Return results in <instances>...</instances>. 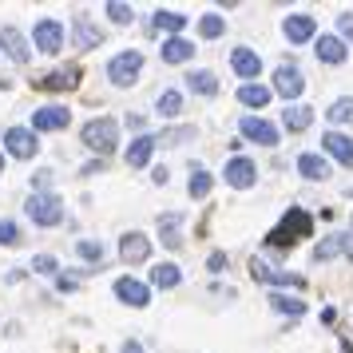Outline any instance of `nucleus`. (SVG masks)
<instances>
[{"mask_svg":"<svg viewBox=\"0 0 353 353\" xmlns=\"http://www.w3.org/2000/svg\"><path fill=\"white\" fill-rule=\"evenodd\" d=\"M310 230H314V219H310L302 207H290L286 219L274 226L266 242H270V246H294L298 239H310Z\"/></svg>","mask_w":353,"mask_h":353,"instance_id":"nucleus-1","label":"nucleus"},{"mask_svg":"<svg viewBox=\"0 0 353 353\" xmlns=\"http://www.w3.org/2000/svg\"><path fill=\"white\" fill-rule=\"evenodd\" d=\"M83 147H92V151H99V155H108L115 143H119V123H115L112 115H99V119H92L88 128H83Z\"/></svg>","mask_w":353,"mask_h":353,"instance_id":"nucleus-2","label":"nucleus"},{"mask_svg":"<svg viewBox=\"0 0 353 353\" xmlns=\"http://www.w3.org/2000/svg\"><path fill=\"white\" fill-rule=\"evenodd\" d=\"M24 210H28V219H32L36 226H60L64 223V203H60L52 191H44V194L32 191V199H28Z\"/></svg>","mask_w":353,"mask_h":353,"instance_id":"nucleus-3","label":"nucleus"},{"mask_svg":"<svg viewBox=\"0 0 353 353\" xmlns=\"http://www.w3.org/2000/svg\"><path fill=\"white\" fill-rule=\"evenodd\" d=\"M139 68H143V56L139 52H119V56H112V64H108V80L115 88H131V83L139 80Z\"/></svg>","mask_w":353,"mask_h":353,"instance_id":"nucleus-4","label":"nucleus"},{"mask_svg":"<svg viewBox=\"0 0 353 353\" xmlns=\"http://www.w3.org/2000/svg\"><path fill=\"white\" fill-rule=\"evenodd\" d=\"M32 40H36V48H40V52H48V56H56V52L64 48V24H60L56 17L36 20Z\"/></svg>","mask_w":353,"mask_h":353,"instance_id":"nucleus-5","label":"nucleus"},{"mask_svg":"<svg viewBox=\"0 0 353 353\" xmlns=\"http://www.w3.org/2000/svg\"><path fill=\"white\" fill-rule=\"evenodd\" d=\"M4 151L17 155V159H32L36 151H40V139H36L32 128H8L4 131Z\"/></svg>","mask_w":353,"mask_h":353,"instance_id":"nucleus-6","label":"nucleus"},{"mask_svg":"<svg viewBox=\"0 0 353 353\" xmlns=\"http://www.w3.org/2000/svg\"><path fill=\"white\" fill-rule=\"evenodd\" d=\"M119 258L128 262V266H139L151 258V239H147L143 230H128L123 239H119Z\"/></svg>","mask_w":353,"mask_h":353,"instance_id":"nucleus-7","label":"nucleus"},{"mask_svg":"<svg viewBox=\"0 0 353 353\" xmlns=\"http://www.w3.org/2000/svg\"><path fill=\"white\" fill-rule=\"evenodd\" d=\"M302 88H305V80H302V72H298L294 64H282L278 72H274V92H278L282 99H298Z\"/></svg>","mask_w":353,"mask_h":353,"instance_id":"nucleus-8","label":"nucleus"},{"mask_svg":"<svg viewBox=\"0 0 353 353\" xmlns=\"http://www.w3.org/2000/svg\"><path fill=\"white\" fill-rule=\"evenodd\" d=\"M239 131L246 135V139L262 143V147H274V143H278V128H274V123H266V119H254V115H242V119H239Z\"/></svg>","mask_w":353,"mask_h":353,"instance_id":"nucleus-9","label":"nucleus"},{"mask_svg":"<svg viewBox=\"0 0 353 353\" xmlns=\"http://www.w3.org/2000/svg\"><path fill=\"white\" fill-rule=\"evenodd\" d=\"M226 183L230 187H239V191H246V187H254V179H258V167L250 159H242V155H234V159L226 163Z\"/></svg>","mask_w":353,"mask_h":353,"instance_id":"nucleus-10","label":"nucleus"},{"mask_svg":"<svg viewBox=\"0 0 353 353\" xmlns=\"http://www.w3.org/2000/svg\"><path fill=\"white\" fill-rule=\"evenodd\" d=\"M250 274H254L258 282H274V286H294V290H302V274H286V270H270L266 262H258V258H250Z\"/></svg>","mask_w":353,"mask_h":353,"instance_id":"nucleus-11","label":"nucleus"},{"mask_svg":"<svg viewBox=\"0 0 353 353\" xmlns=\"http://www.w3.org/2000/svg\"><path fill=\"white\" fill-rule=\"evenodd\" d=\"M68 123H72L68 108H40V112H32V131H64Z\"/></svg>","mask_w":353,"mask_h":353,"instance_id":"nucleus-12","label":"nucleus"},{"mask_svg":"<svg viewBox=\"0 0 353 353\" xmlns=\"http://www.w3.org/2000/svg\"><path fill=\"white\" fill-rule=\"evenodd\" d=\"M282 32H286L290 44H305L310 36L318 32V20H314V17H305V12H294V17H286Z\"/></svg>","mask_w":353,"mask_h":353,"instance_id":"nucleus-13","label":"nucleus"},{"mask_svg":"<svg viewBox=\"0 0 353 353\" xmlns=\"http://www.w3.org/2000/svg\"><path fill=\"white\" fill-rule=\"evenodd\" d=\"M321 147H325V151H330L337 163L353 167V135H341V131H325V135H321Z\"/></svg>","mask_w":353,"mask_h":353,"instance_id":"nucleus-14","label":"nucleus"},{"mask_svg":"<svg viewBox=\"0 0 353 353\" xmlns=\"http://www.w3.org/2000/svg\"><path fill=\"white\" fill-rule=\"evenodd\" d=\"M0 48L8 52V60H17V64H28V56H32L20 28H0Z\"/></svg>","mask_w":353,"mask_h":353,"instance_id":"nucleus-15","label":"nucleus"},{"mask_svg":"<svg viewBox=\"0 0 353 353\" xmlns=\"http://www.w3.org/2000/svg\"><path fill=\"white\" fill-rule=\"evenodd\" d=\"M115 298H123L128 305L143 310V305L151 302V290H147L143 282H135V278H119V282H115Z\"/></svg>","mask_w":353,"mask_h":353,"instance_id":"nucleus-16","label":"nucleus"},{"mask_svg":"<svg viewBox=\"0 0 353 353\" xmlns=\"http://www.w3.org/2000/svg\"><path fill=\"white\" fill-rule=\"evenodd\" d=\"M230 68L239 72L242 80H254L258 72H262V60H258V52H250V48H234L230 52Z\"/></svg>","mask_w":353,"mask_h":353,"instance_id":"nucleus-17","label":"nucleus"},{"mask_svg":"<svg viewBox=\"0 0 353 353\" xmlns=\"http://www.w3.org/2000/svg\"><path fill=\"white\" fill-rule=\"evenodd\" d=\"M76 83H80V68H76V64H64L60 72L44 76V80L36 83V88H48V92H64V88H76Z\"/></svg>","mask_w":353,"mask_h":353,"instance_id":"nucleus-18","label":"nucleus"},{"mask_svg":"<svg viewBox=\"0 0 353 353\" xmlns=\"http://www.w3.org/2000/svg\"><path fill=\"white\" fill-rule=\"evenodd\" d=\"M345 44H341V36H318V60L321 64H345Z\"/></svg>","mask_w":353,"mask_h":353,"instance_id":"nucleus-19","label":"nucleus"},{"mask_svg":"<svg viewBox=\"0 0 353 353\" xmlns=\"http://www.w3.org/2000/svg\"><path fill=\"white\" fill-rule=\"evenodd\" d=\"M191 56H194V44L183 40V36H171V40L163 44V60H167V64H187Z\"/></svg>","mask_w":353,"mask_h":353,"instance_id":"nucleus-20","label":"nucleus"},{"mask_svg":"<svg viewBox=\"0 0 353 353\" xmlns=\"http://www.w3.org/2000/svg\"><path fill=\"white\" fill-rule=\"evenodd\" d=\"M298 171L310 183H321V179H330V163L321 159V155H298Z\"/></svg>","mask_w":353,"mask_h":353,"instance_id":"nucleus-21","label":"nucleus"},{"mask_svg":"<svg viewBox=\"0 0 353 353\" xmlns=\"http://www.w3.org/2000/svg\"><path fill=\"white\" fill-rule=\"evenodd\" d=\"M151 28H155V32H183V28H187V17H183V12H171V8H159V12H155V17H151Z\"/></svg>","mask_w":353,"mask_h":353,"instance_id":"nucleus-22","label":"nucleus"},{"mask_svg":"<svg viewBox=\"0 0 353 353\" xmlns=\"http://www.w3.org/2000/svg\"><path fill=\"white\" fill-rule=\"evenodd\" d=\"M179 223H183V214L179 210H171V214H159V242L163 246H171V250H179Z\"/></svg>","mask_w":353,"mask_h":353,"instance_id":"nucleus-23","label":"nucleus"},{"mask_svg":"<svg viewBox=\"0 0 353 353\" xmlns=\"http://www.w3.org/2000/svg\"><path fill=\"white\" fill-rule=\"evenodd\" d=\"M76 44H80V48H99V44H103V32H99L88 17H76Z\"/></svg>","mask_w":353,"mask_h":353,"instance_id":"nucleus-24","label":"nucleus"},{"mask_svg":"<svg viewBox=\"0 0 353 353\" xmlns=\"http://www.w3.org/2000/svg\"><path fill=\"white\" fill-rule=\"evenodd\" d=\"M179 282H183V274H179L175 262H159V266L151 270V286H159V290H175Z\"/></svg>","mask_w":353,"mask_h":353,"instance_id":"nucleus-25","label":"nucleus"},{"mask_svg":"<svg viewBox=\"0 0 353 353\" xmlns=\"http://www.w3.org/2000/svg\"><path fill=\"white\" fill-rule=\"evenodd\" d=\"M151 151H155V139H151V135H139V139L128 147V167H147Z\"/></svg>","mask_w":353,"mask_h":353,"instance_id":"nucleus-26","label":"nucleus"},{"mask_svg":"<svg viewBox=\"0 0 353 353\" xmlns=\"http://www.w3.org/2000/svg\"><path fill=\"white\" fill-rule=\"evenodd\" d=\"M239 99L246 108H266V103H270V88H262V83H242Z\"/></svg>","mask_w":353,"mask_h":353,"instance_id":"nucleus-27","label":"nucleus"},{"mask_svg":"<svg viewBox=\"0 0 353 353\" xmlns=\"http://www.w3.org/2000/svg\"><path fill=\"white\" fill-rule=\"evenodd\" d=\"M187 88L199 92V96H219V80H214V72H191V76H187Z\"/></svg>","mask_w":353,"mask_h":353,"instance_id":"nucleus-28","label":"nucleus"},{"mask_svg":"<svg viewBox=\"0 0 353 353\" xmlns=\"http://www.w3.org/2000/svg\"><path fill=\"white\" fill-rule=\"evenodd\" d=\"M282 123H286L290 131H305L310 123H314V112H310V108H298V103H294V108H286V112H282Z\"/></svg>","mask_w":353,"mask_h":353,"instance_id":"nucleus-29","label":"nucleus"},{"mask_svg":"<svg viewBox=\"0 0 353 353\" xmlns=\"http://www.w3.org/2000/svg\"><path fill=\"white\" fill-rule=\"evenodd\" d=\"M210 187H214V179L203 171V167H194V175H191V183H187V194L191 199H207L210 194Z\"/></svg>","mask_w":353,"mask_h":353,"instance_id":"nucleus-30","label":"nucleus"},{"mask_svg":"<svg viewBox=\"0 0 353 353\" xmlns=\"http://www.w3.org/2000/svg\"><path fill=\"white\" fill-rule=\"evenodd\" d=\"M270 305L278 310V314H294V318H298V314H305L302 298H286V294H270Z\"/></svg>","mask_w":353,"mask_h":353,"instance_id":"nucleus-31","label":"nucleus"},{"mask_svg":"<svg viewBox=\"0 0 353 353\" xmlns=\"http://www.w3.org/2000/svg\"><path fill=\"white\" fill-rule=\"evenodd\" d=\"M341 254V234H330L325 242H318L314 246V262H330V258Z\"/></svg>","mask_w":353,"mask_h":353,"instance_id":"nucleus-32","label":"nucleus"},{"mask_svg":"<svg viewBox=\"0 0 353 353\" xmlns=\"http://www.w3.org/2000/svg\"><path fill=\"white\" fill-rule=\"evenodd\" d=\"M223 32H226V20L223 17L207 12V17L199 20V36H203V40H214V36H223Z\"/></svg>","mask_w":353,"mask_h":353,"instance_id":"nucleus-33","label":"nucleus"},{"mask_svg":"<svg viewBox=\"0 0 353 353\" xmlns=\"http://www.w3.org/2000/svg\"><path fill=\"white\" fill-rule=\"evenodd\" d=\"M330 123H353V99H334V108H330Z\"/></svg>","mask_w":353,"mask_h":353,"instance_id":"nucleus-34","label":"nucleus"},{"mask_svg":"<svg viewBox=\"0 0 353 353\" xmlns=\"http://www.w3.org/2000/svg\"><path fill=\"white\" fill-rule=\"evenodd\" d=\"M179 112H183V96H179V92H163V96H159V115L175 119Z\"/></svg>","mask_w":353,"mask_h":353,"instance_id":"nucleus-35","label":"nucleus"},{"mask_svg":"<svg viewBox=\"0 0 353 353\" xmlns=\"http://www.w3.org/2000/svg\"><path fill=\"white\" fill-rule=\"evenodd\" d=\"M194 128H175V131H163L159 139H155V147H179L183 139H191Z\"/></svg>","mask_w":353,"mask_h":353,"instance_id":"nucleus-36","label":"nucleus"},{"mask_svg":"<svg viewBox=\"0 0 353 353\" xmlns=\"http://www.w3.org/2000/svg\"><path fill=\"white\" fill-rule=\"evenodd\" d=\"M76 250H80V258H88V262H103V246L92 239H80L76 242Z\"/></svg>","mask_w":353,"mask_h":353,"instance_id":"nucleus-37","label":"nucleus"},{"mask_svg":"<svg viewBox=\"0 0 353 353\" xmlns=\"http://www.w3.org/2000/svg\"><path fill=\"white\" fill-rule=\"evenodd\" d=\"M108 17L115 20V24H131V17H135V12H131V4H108Z\"/></svg>","mask_w":353,"mask_h":353,"instance_id":"nucleus-38","label":"nucleus"},{"mask_svg":"<svg viewBox=\"0 0 353 353\" xmlns=\"http://www.w3.org/2000/svg\"><path fill=\"white\" fill-rule=\"evenodd\" d=\"M17 239H20V230L4 219V223H0V246H17Z\"/></svg>","mask_w":353,"mask_h":353,"instance_id":"nucleus-39","label":"nucleus"},{"mask_svg":"<svg viewBox=\"0 0 353 353\" xmlns=\"http://www.w3.org/2000/svg\"><path fill=\"white\" fill-rule=\"evenodd\" d=\"M32 270L36 274H56L60 266H56V258L52 254H40V258H32Z\"/></svg>","mask_w":353,"mask_h":353,"instance_id":"nucleus-40","label":"nucleus"},{"mask_svg":"<svg viewBox=\"0 0 353 353\" xmlns=\"http://www.w3.org/2000/svg\"><path fill=\"white\" fill-rule=\"evenodd\" d=\"M32 187H36V194H44L52 187V171H36L32 175Z\"/></svg>","mask_w":353,"mask_h":353,"instance_id":"nucleus-41","label":"nucleus"},{"mask_svg":"<svg viewBox=\"0 0 353 353\" xmlns=\"http://www.w3.org/2000/svg\"><path fill=\"white\" fill-rule=\"evenodd\" d=\"M337 32L345 36V40H353V12H341L337 17Z\"/></svg>","mask_w":353,"mask_h":353,"instance_id":"nucleus-42","label":"nucleus"},{"mask_svg":"<svg viewBox=\"0 0 353 353\" xmlns=\"http://www.w3.org/2000/svg\"><path fill=\"white\" fill-rule=\"evenodd\" d=\"M210 270H226V254L214 250V254H210Z\"/></svg>","mask_w":353,"mask_h":353,"instance_id":"nucleus-43","label":"nucleus"},{"mask_svg":"<svg viewBox=\"0 0 353 353\" xmlns=\"http://www.w3.org/2000/svg\"><path fill=\"white\" fill-rule=\"evenodd\" d=\"M341 254L353 258V234H341Z\"/></svg>","mask_w":353,"mask_h":353,"instance_id":"nucleus-44","label":"nucleus"},{"mask_svg":"<svg viewBox=\"0 0 353 353\" xmlns=\"http://www.w3.org/2000/svg\"><path fill=\"white\" fill-rule=\"evenodd\" d=\"M83 175H103V163H88V167H83Z\"/></svg>","mask_w":353,"mask_h":353,"instance_id":"nucleus-45","label":"nucleus"},{"mask_svg":"<svg viewBox=\"0 0 353 353\" xmlns=\"http://www.w3.org/2000/svg\"><path fill=\"white\" fill-rule=\"evenodd\" d=\"M119 353H143V345H139V341H123V350Z\"/></svg>","mask_w":353,"mask_h":353,"instance_id":"nucleus-46","label":"nucleus"},{"mask_svg":"<svg viewBox=\"0 0 353 353\" xmlns=\"http://www.w3.org/2000/svg\"><path fill=\"white\" fill-rule=\"evenodd\" d=\"M0 175H4V151H0Z\"/></svg>","mask_w":353,"mask_h":353,"instance_id":"nucleus-47","label":"nucleus"},{"mask_svg":"<svg viewBox=\"0 0 353 353\" xmlns=\"http://www.w3.org/2000/svg\"><path fill=\"white\" fill-rule=\"evenodd\" d=\"M350 194H353V187H350Z\"/></svg>","mask_w":353,"mask_h":353,"instance_id":"nucleus-48","label":"nucleus"}]
</instances>
